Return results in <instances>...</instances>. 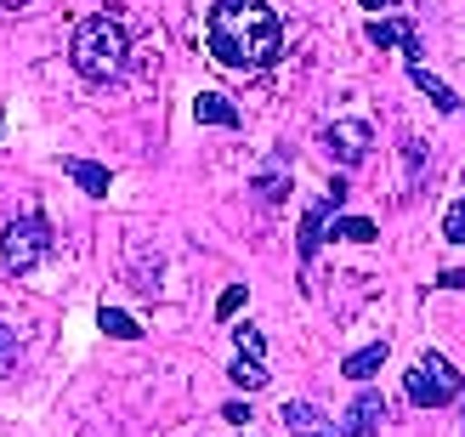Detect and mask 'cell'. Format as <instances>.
<instances>
[{"instance_id":"obj_1","label":"cell","mask_w":465,"mask_h":437,"mask_svg":"<svg viewBox=\"0 0 465 437\" xmlns=\"http://www.w3.org/2000/svg\"><path fill=\"white\" fill-rule=\"evenodd\" d=\"M204 45L232 74L272 68L278 52H284V23H278V12L267 0H216L211 23H204Z\"/></svg>"},{"instance_id":"obj_2","label":"cell","mask_w":465,"mask_h":437,"mask_svg":"<svg viewBox=\"0 0 465 437\" xmlns=\"http://www.w3.org/2000/svg\"><path fill=\"white\" fill-rule=\"evenodd\" d=\"M125 29L114 17H80L74 23V40H68V63H74V74L91 80V85H108L125 74Z\"/></svg>"},{"instance_id":"obj_3","label":"cell","mask_w":465,"mask_h":437,"mask_svg":"<svg viewBox=\"0 0 465 437\" xmlns=\"http://www.w3.org/2000/svg\"><path fill=\"white\" fill-rule=\"evenodd\" d=\"M52 256V222L45 216H12L0 227V267L6 273H29Z\"/></svg>"},{"instance_id":"obj_4","label":"cell","mask_w":465,"mask_h":437,"mask_svg":"<svg viewBox=\"0 0 465 437\" xmlns=\"http://www.w3.org/2000/svg\"><path fill=\"white\" fill-rule=\"evenodd\" d=\"M460 370L443 358V353H420L409 363V375H403V392L420 403V409H443V403H454L460 398Z\"/></svg>"},{"instance_id":"obj_5","label":"cell","mask_w":465,"mask_h":437,"mask_svg":"<svg viewBox=\"0 0 465 437\" xmlns=\"http://www.w3.org/2000/svg\"><path fill=\"white\" fill-rule=\"evenodd\" d=\"M323 154L335 159V165H346V171H358L363 159H369V148H375V131H369L363 120H335V125H323Z\"/></svg>"},{"instance_id":"obj_6","label":"cell","mask_w":465,"mask_h":437,"mask_svg":"<svg viewBox=\"0 0 465 437\" xmlns=\"http://www.w3.org/2000/svg\"><path fill=\"white\" fill-rule=\"evenodd\" d=\"M341 204H346V182L335 176L330 188H323V199L312 204L307 216H301V239H295V250H301V262H312V256H318V244H323V233H330V222L341 216Z\"/></svg>"},{"instance_id":"obj_7","label":"cell","mask_w":465,"mask_h":437,"mask_svg":"<svg viewBox=\"0 0 465 437\" xmlns=\"http://www.w3.org/2000/svg\"><path fill=\"white\" fill-rule=\"evenodd\" d=\"M386 426V398L375 392V386H358V398H352V409L341 415V437H375Z\"/></svg>"},{"instance_id":"obj_8","label":"cell","mask_w":465,"mask_h":437,"mask_svg":"<svg viewBox=\"0 0 465 437\" xmlns=\"http://www.w3.org/2000/svg\"><path fill=\"white\" fill-rule=\"evenodd\" d=\"M290 182H295V165H290V154H267L262 159V171H255V182H250V194H255V204H284V194H290Z\"/></svg>"},{"instance_id":"obj_9","label":"cell","mask_w":465,"mask_h":437,"mask_svg":"<svg viewBox=\"0 0 465 437\" xmlns=\"http://www.w3.org/2000/svg\"><path fill=\"white\" fill-rule=\"evenodd\" d=\"M386 358H391L386 341H375V347H358V353H346V358H341V375H346V381H358V386H369V381L386 370Z\"/></svg>"},{"instance_id":"obj_10","label":"cell","mask_w":465,"mask_h":437,"mask_svg":"<svg viewBox=\"0 0 465 437\" xmlns=\"http://www.w3.org/2000/svg\"><path fill=\"white\" fill-rule=\"evenodd\" d=\"M193 120H199V125H227V131H232V125L244 120V114L232 108L222 91H199V97H193Z\"/></svg>"},{"instance_id":"obj_11","label":"cell","mask_w":465,"mask_h":437,"mask_svg":"<svg viewBox=\"0 0 465 437\" xmlns=\"http://www.w3.org/2000/svg\"><path fill=\"white\" fill-rule=\"evenodd\" d=\"M63 171L74 176V188H80V194H91V199H108V188H114L108 165H91V159H63Z\"/></svg>"},{"instance_id":"obj_12","label":"cell","mask_w":465,"mask_h":437,"mask_svg":"<svg viewBox=\"0 0 465 437\" xmlns=\"http://www.w3.org/2000/svg\"><path fill=\"white\" fill-rule=\"evenodd\" d=\"M278 421H284V426H290L295 437H318L323 426H330V415H323V409H312V403H301V398H295V403L284 398V409H278Z\"/></svg>"},{"instance_id":"obj_13","label":"cell","mask_w":465,"mask_h":437,"mask_svg":"<svg viewBox=\"0 0 465 437\" xmlns=\"http://www.w3.org/2000/svg\"><path fill=\"white\" fill-rule=\"evenodd\" d=\"M409 80L420 85V91H426V97H431L437 108H443V114H460V97H454V85H443V80H437L426 63H409Z\"/></svg>"},{"instance_id":"obj_14","label":"cell","mask_w":465,"mask_h":437,"mask_svg":"<svg viewBox=\"0 0 465 437\" xmlns=\"http://www.w3.org/2000/svg\"><path fill=\"white\" fill-rule=\"evenodd\" d=\"M323 239H346V244H375V239H381V227L369 222V216H335V222H330V233H323Z\"/></svg>"},{"instance_id":"obj_15","label":"cell","mask_w":465,"mask_h":437,"mask_svg":"<svg viewBox=\"0 0 465 437\" xmlns=\"http://www.w3.org/2000/svg\"><path fill=\"white\" fill-rule=\"evenodd\" d=\"M227 375H232V386H244V392H262V386L272 381V375H267V363H262V358H244V353L232 358V370H227Z\"/></svg>"},{"instance_id":"obj_16","label":"cell","mask_w":465,"mask_h":437,"mask_svg":"<svg viewBox=\"0 0 465 437\" xmlns=\"http://www.w3.org/2000/svg\"><path fill=\"white\" fill-rule=\"evenodd\" d=\"M363 35H369V45H403V40H409L414 29H409L403 17H375V23H369Z\"/></svg>"},{"instance_id":"obj_17","label":"cell","mask_w":465,"mask_h":437,"mask_svg":"<svg viewBox=\"0 0 465 437\" xmlns=\"http://www.w3.org/2000/svg\"><path fill=\"white\" fill-rule=\"evenodd\" d=\"M97 324H103L114 341H136V335H143V324H136L131 313H120V307H103V313H97Z\"/></svg>"},{"instance_id":"obj_18","label":"cell","mask_w":465,"mask_h":437,"mask_svg":"<svg viewBox=\"0 0 465 437\" xmlns=\"http://www.w3.org/2000/svg\"><path fill=\"white\" fill-rule=\"evenodd\" d=\"M232 347H239L244 358H267V335L255 324H239V330H232Z\"/></svg>"},{"instance_id":"obj_19","label":"cell","mask_w":465,"mask_h":437,"mask_svg":"<svg viewBox=\"0 0 465 437\" xmlns=\"http://www.w3.org/2000/svg\"><path fill=\"white\" fill-rule=\"evenodd\" d=\"M443 239L465 250V199H454V204H449V216H443Z\"/></svg>"},{"instance_id":"obj_20","label":"cell","mask_w":465,"mask_h":437,"mask_svg":"<svg viewBox=\"0 0 465 437\" xmlns=\"http://www.w3.org/2000/svg\"><path fill=\"white\" fill-rule=\"evenodd\" d=\"M403 165H409L403 188H420V171H426V148H420V143H403Z\"/></svg>"},{"instance_id":"obj_21","label":"cell","mask_w":465,"mask_h":437,"mask_svg":"<svg viewBox=\"0 0 465 437\" xmlns=\"http://www.w3.org/2000/svg\"><path fill=\"white\" fill-rule=\"evenodd\" d=\"M12 363H17V330L0 318V375H12Z\"/></svg>"},{"instance_id":"obj_22","label":"cell","mask_w":465,"mask_h":437,"mask_svg":"<svg viewBox=\"0 0 465 437\" xmlns=\"http://www.w3.org/2000/svg\"><path fill=\"white\" fill-rule=\"evenodd\" d=\"M244 295H250L244 284H227V290H222V302H216V318H232V313L244 307Z\"/></svg>"},{"instance_id":"obj_23","label":"cell","mask_w":465,"mask_h":437,"mask_svg":"<svg viewBox=\"0 0 465 437\" xmlns=\"http://www.w3.org/2000/svg\"><path fill=\"white\" fill-rule=\"evenodd\" d=\"M222 421H232V426H244V421H255V415H250V403H227V409H222Z\"/></svg>"},{"instance_id":"obj_24","label":"cell","mask_w":465,"mask_h":437,"mask_svg":"<svg viewBox=\"0 0 465 437\" xmlns=\"http://www.w3.org/2000/svg\"><path fill=\"white\" fill-rule=\"evenodd\" d=\"M391 6V0H363V12H386Z\"/></svg>"},{"instance_id":"obj_25","label":"cell","mask_w":465,"mask_h":437,"mask_svg":"<svg viewBox=\"0 0 465 437\" xmlns=\"http://www.w3.org/2000/svg\"><path fill=\"white\" fill-rule=\"evenodd\" d=\"M0 6H6V12H17V6H29V0H0Z\"/></svg>"}]
</instances>
